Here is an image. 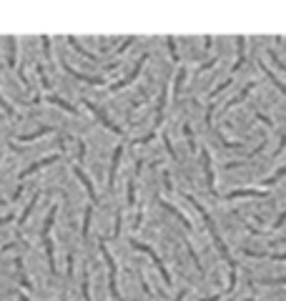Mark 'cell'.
<instances>
[{
  "label": "cell",
  "instance_id": "1",
  "mask_svg": "<svg viewBox=\"0 0 286 301\" xmlns=\"http://www.w3.org/2000/svg\"><path fill=\"white\" fill-rule=\"evenodd\" d=\"M186 199H188V201H191V203L196 206V211H198V213L203 216V221H206V226H209V231H211V239H214V244H216V249H219V253H221V256H224V261L229 263V274H236V261L231 258V253H229V249H226V244H224V239L219 236V231H216V223L211 221V216H209V211H206V208H203V203H198V201H196V199H193L191 194H186Z\"/></svg>",
  "mask_w": 286,
  "mask_h": 301
},
{
  "label": "cell",
  "instance_id": "2",
  "mask_svg": "<svg viewBox=\"0 0 286 301\" xmlns=\"http://www.w3.org/2000/svg\"><path fill=\"white\" fill-rule=\"evenodd\" d=\"M56 213H58V206H53L48 211V218L43 223V244H46V256H48V263H51V274H56V253H53V244H51V229H53Z\"/></svg>",
  "mask_w": 286,
  "mask_h": 301
},
{
  "label": "cell",
  "instance_id": "3",
  "mask_svg": "<svg viewBox=\"0 0 286 301\" xmlns=\"http://www.w3.org/2000/svg\"><path fill=\"white\" fill-rule=\"evenodd\" d=\"M101 253H103V261L108 263V284H111V296H113V301H123V296H120V289H118V284H115V274H118V269H115V261H113V256L108 253V249H106V241L101 239Z\"/></svg>",
  "mask_w": 286,
  "mask_h": 301
},
{
  "label": "cell",
  "instance_id": "4",
  "mask_svg": "<svg viewBox=\"0 0 286 301\" xmlns=\"http://www.w3.org/2000/svg\"><path fill=\"white\" fill-rule=\"evenodd\" d=\"M133 249H136V251H143V253H148V256H151V261L156 263V269L161 271V279H163V284H166V286L171 289V286H173V281H171V274L166 271V266H163V261L158 258V253H156V251H153L148 244H141V241H133Z\"/></svg>",
  "mask_w": 286,
  "mask_h": 301
},
{
  "label": "cell",
  "instance_id": "5",
  "mask_svg": "<svg viewBox=\"0 0 286 301\" xmlns=\"http://www.w3.org/2000/svg\"><path fill=\"white\" fill-rule=\"evenodd\" d=\"M83 103H86V108H88V110L93 113V116H96V118H98V121H101V123H103V126H106L108 131H113V133H118V136H123V128H120V126H115V123H113V121H111V118L106 116V113H103V110H101V108H98V105H96L93 100L83 98Z\"/></svg>",
  "mask_w": 286,
  "mask_h": 301
},
{
  "label": "cell",
  "instance_id": "6",
  "mask_svg": "<svg viewBox=\"0 0 286 301\" xmlns=\"http://www.w3.org/2000/svg\"><path fill=\"white\" fill-rule=\"evenodd\" d=\"M146 60H148V55H141V58L136 60L133 70H131L128 75H123V78H120L118 83H113V86H111V91H120V88H126V86H131V83H133V81L138 78V73L143 70V63H146Z\"/></svg>",
  "mask_w": 286,
  "mask_h": 301
},
{
  "label": "cell",
  "instance_id": "7",
  "mask_svg": "<svg viewBox=\"0 0 286 301\" xmlns=\"http://www.w3.org/2000/svg\"><path fill=\"white\" fill-rule=\"evenodd\" d=\"M63 70L68 73V75H73L75 81H80V83H88V86H103L106 81L103 78H93V75H86V73H80V70H75V68H70L65 60H63Z\"/></svg>",
  "mask_w": 286,
  "mask_h": 301
},
{
  "label": "cell",
  "instance_id": "8",
  "mask_svg": "<svg viewBox=\"0 0 286 301\" xmlns=\"http://www.w3.org/2000/svg\"><path fill=\"white\" fill-rule=\"evenodd\" d=\"M73 173H75V178H78L80 183H83V188H86V194L91 196V201H96V203H98V194H96V188H93L91 178L83 173V168H80V166H73Z\"/></svg>",
  "mask_w": 286,
  "mask_h": 301
},
{
  "label": "cell",
  "instance_id": "9",
  "mask_svg": "<svg viewBox=\"0 0 286 301\" xmlns=\"http://www.w3.org/2000/svg\"><path fill=\"white\" fill-rule=\"evenodd\" d=\"M120 156H123V146H118L113 150V156H111V171H108V188L115 186V173H118V166H120Z\"/></svg>",
  "mask_w": 286,
  "mask_h": 301
},
{
  "label": "cell",
  "instance_id": "10",
  "mask_svg": "<svg viewBox=\"0 0 286 301\" xmlns=\"http://www.w3.org/2000/svg\"><path fill=\"white\" fill-rule=\"evenodd\" d=\"M201 161H203V173H206L209 191H211V194H216V186H214V168H211V156H209V150H206V148L201 150Z\"/></svg>",
  "mask_w": 286,
  "mask_h": 301
},
{
  "label": "cell",
  "instance_id": "11",
  "mask_svg": "<svg viewBox=\"0 0 286 301\" xmlns=\"http://www.w3.org/2000/svg\"><path fill=\"white\" fill-rule=\"evenodd\" d=\"M51 163H58V156H46V158H40V161H35L33 166H28L25 171H20V181H23V178H28L30 173L40 171V168H46V166H51Z\"/></svg>",
  "mask_w": 286,
  "mask_h": 301
},
{
  "label": "cell",
  "instance_id": "12",
  "mask_svg": "<svg viewBox=\"0 0 286 301\" xmlns=\"http://www.w3.org/2000/svg\"><path fill=\"white\" fill-rule=\"evenodd\" d=\"M266 191H256V188H238V191L226 194V199H264Z\"/></svg>",
  "mask_w": 286,
  "mask_h": 301
},
{
  "label": "cell",
  "instance_id": "13",
  "mask_svg": "<svg viewBox=\"0 0 286 301\" xmlns=\"http://www.w3.org/2000/svg\"><path fill=\"white\" fill-rule=\"evenodd\" d=\"M236 48H238V58H236V63H233L231 73H236V70L243 65V60H246V38H243V35H238V38H236Z\"/></svg>",
  "mask_w": 286,
  "mask_h": 301
},
{
  "label": "cell",
  "instance_id": "14",
  "mask_svg": "<svg viewBox=\"0 0 286 301\" xmlns=\"http://www.w3.org/2000/svg\"><path fill=\"white\" fill-rule=\"evenodd\" d=\"M65 41L70 43V48H73L75 53H80V55H83V58H88V60H93V63H98V58H96V53H91V50H86L83 46H80V41H75V38H73V35H68V38H65Z\"/></svg>",
  "mask_w": 286,
  "mask_h": 301
},
{
  "label": "cell",
  "instance_id": "15",
  "mask_svg": "<svg viewBox=\"0 0 286 301\" xmlns=\"http://www.w3.org/2000/svg\"><path fill=\"white\" fill-rule=\"evenodd\" d=\"M5 43H8V65L10 68H15V58H18V41L13 35H8L5 38Z\"/></svg>",
  "mask_w": 286,
  "mask_h": 301
},
{
  "label": "cell",
  "instance_id": "16",
  "mask_svg": "<svg viewBox=\"0 0 286 301\" xmlns=\"http://www.w3.org/2000/svg\"><path fill=\"white\" fill-rule=\"evenodd\" d=\"M166 93H169V91L163 88V91H161V96H158V105H156V128L163 123V108H166Z\"/></svg>",
  "mask_w": 286,
  "mask_h": 301
},
{
  "label": "cell",
  "instance_id": "17",
  "mask_svg": "<svg viewBox=\"0 0 286 301\" xmlns=\"http://www.w3.org/2000/svg\"><path fill=\"white\" fill-rule=\"evenodd\" d=\"M158 203H161L163 208H169V211H171V213H173V216H176V218H178L181 223H183V229H191V223H188V218H186V216H183L181 211H176V206H171L169 201H163V199H158Z\"/></svg>",
  "mask_w": 286,
  "mask_h": 301
},
{
  "label": "cell",
  "instance_id": "18",
  "mask_svg": "<svg viewBox=\"0 0 286 301\" xmlns=\"http://www.w3.org/2000/svg\"><path fill=\"white\" fill-rule=\"evenodd\" d=\"M254 86H256V83H249V86H246V88H243V91H241L238 96H233V98H231V100L226 103V110H229V108H233V105H238L241 100H246V96H249V93L254 91Z\"/></svg>",
  "mask_w": 286,
  "mask_h": 301
},
{
  "label": "cell",
  "instance_id": "19",
  "mask_svg": "<svg viewBox=\"0 0 286 301\" xmlns=\"http://www.w3.org/2000/svg\"><path fill=\"white\" fill-rule=\"evenodd\" d=\"M38 199H40V194H35L33 199H30V203L23 208V213L18 216V226H25V221H28V216L33 213V208H35V203H38Z\"/></svg>",
  "mask_w": 286,
  "mask_h": 301
},
{
  "label": "cell",
  "instance_id": "20",
  "mask_svg": "<svg viewBox=\"0 0 286 301\" xmlns=\"http://www.w3.org/2000/svg\"><path fill=\"white\" fill-rule=\"evenodd\" d=\"M56 128H51V126H43V128H38L35 133H23V136H18V141H35V138H40V136H48V133H53Z\"/></svg>",
  "mask_w": 286,
  "mask_h": 301
},
{
  "label": "cell",
  "instance_id": "21",
  "mask_svg": "<svg viewBox=\"0 0 286 301\" xmlns=\"http://www.w3.org/2000/svg\"><path fill=\"white\" fill-rule=\"evenodd\" d=\"M48 100H51V103H56L58 108H63L65 113H73V116H78V108H75V105H70V103H65L63 98H58V96H48Z\"/></svg>",
  "mask_w": 286,
  "mask_h": 301
},
{
  "label": "cell",
  "instance_id": "22",
  "mask_svg": "<svg viewBox=\"0 0 286 301\" xmlns=\"http://www.w3.org/2000/svg\"><path fill=\"white\" fill-rule=\"evenodd\" d=\"M91 218H93V203L86 206V211H83V239H88V234H91Z\"/></svg>",
  "mask_w": 286,
  "mask_h": 301
},
{
  "label": "cell",
  "instance_id": "23",
  "mask_svg": "<svg viewBox=\"0 0 286 301\" xmlns=\"http://www.w3.org/2000/svg\"><path fill=\"white\" fill-rule=\"evenodd\" d=\"M15 271H18V281H20V286H23V289H30V281H28L25 269H23V258H15Z\"/></svg>",
  "mask_w": 286,
  "mask_h": 301
},
{
  "label": "cell",
  "instance_id": "24",
  "mask_svg": "<svg viewBox=\"0 0 286 301\" xmlns=\"http://www.w3.org/2000/svg\"><path fill=\"white\" fill-rule=\"evenodd\" d=\"M183 81H186V68H178V73H176V81H173V96H178V93H181Z\"/></svg>",
  "mask_w": 286,
  "mask_h": 301
},
{
  "label": "cell",
  "instance_id": "25",
  "mask_svg": "<svg viewBox=\"0 0 286 301\" xmlns=\"http://www.w3.org/2000/svg\"><path fill=\"white\" fill-rule=\"evenodd\" d=\"M261 70L266 73V78H269V81H271V83H274V86H276V88H279V91H281V93L286 96V83H281V81L276 78V75H274V73H271V70H269L266 65H261Z\"/></svg>",
  "mask_w": 286,
  "mask_h": 301
},
{
  "label": "cell",
  "instance_id": "26",
  "mask_svg": "<svg viewBox=\"0 0 286 301\" xmlns=\"http://www.w3.org/2000/svg\"><path fill=\"white\" fill-rule=\"evenodd\" d=\"M126 199H128V206H136V181H133V178L128 181V188H126Z\"/></svg>",
  "mask_w": 286,
  "mask_h": 301
},
{
  "label": "cell",
  "instance_id": "27",
  "mask_svg": "<svg viewBox=\"0 0 286 301\" xmlns=\"http://www.w3.org/2000/svg\"><path fill=\"white\" fill-rule=\"evenodd\" d=\"M166 46H169V53H171V58L178 63V50H176V38H173V35H166Z\"/></svg>",
  "mask_w": 286,
  "mask_h": 301
},
{
  "label": "cell",
  "instance_id": "28",
  "mask_svg": "<svg viewBox=\"0 0 286 301\" xmlns=\"http://www.w3.org/2000/svg\"><path fill=\"white\" fill-rule=\"evenodd\" d=\"M183 244H186V249H188V256H191V258H193V263H196V269H198V274L203 276V274H206V271H203V266H201V261H198V256H196V251H193V246H191L188 241H183Z\"/></svg>",
  "mask_w": 286,
  "mask_h": 301
},
{
  "label": "cell",
  "instance_id": "29",
  "mask_svg": "<svg viewBox=\"0 0 286 301\" xmlns=\"http://www.w3.org/2000/svg\"><path fill=\"white\" fill-rule=\"evenodd\" d=\"M91 299V276H88V269L83 271V301Z\"/></svg>",
  "mask_w": 286,
  "mask_h": 301
},
{
  "label": "cell",
  "instance_id": "30",
  "mask_svg": "<svg viewBox=\"0 0 286 301\" xmlns=\"http://www.w3.org/2000/svg\"><path fill=\"white\" fill-rule=\"evenodd\" d=\"M284 176H286V166H281V168H279V171H276L274 176H269V178L264 181V186H274V183H276L279 178H284Z\"/></svg>",
  "mask_w": 286,
  "mask_h": 301
},
{
  "label": "cell",
  "instance_id": "31",
  "mask_svg": "<svg viewBox=\"0 0 286 301\" xmlns=\"http://www.w3.org/2000/svg\"><path fill=\"white\" fill-rule=\"evenodd\" d=\"M35 70H38V75H40V86H43V88H51V83H48V75H46V68L43 65H35Z\"/></svg>",
  "mask_w": 286,
  "mask_h": 301
},
{
  "label": "cell",
  "instance_id": "32",
  "mask_svg": "<svg viewBox=\"0 0 286 301\" xmlns=\"http://www.w3.org/2000/svg\"><path fill=\"white\" fill-rule=\"evenodd\" d=\"M183 136H186V141H188L191 150H196V138H193V131H191V126H188V123L183 126Z\"/></svg>",
  "mask_w": 286,
  "mask_h": 301
},
{
  "label": "cell",
  "instance_id": "33",
  "mask_svg": "<svg viewBox=\"0 0 286 301\" xmlns=\"http://www.w3.org/2000/svg\"><path fill=\"white\" fill-rule=\"evenodd\" d=\"M0 110H3L5 113V116H15V110H13V105L3 98V96H0Z\"/></svg>",
  "mask_w": 286,
  "mask_h": 301
},
{
  "label": "cell",
  "instance_id": "34",
  "mask_svg": "<svg viewBox=\"0 0 286 301\" xmlns=\"http://www.w3.org/2000/svg\"><path fill=\"white\" fill-rule=\"evenodd\" d=\"M229 86H231V78H226V81H224V83H221V86H216V88H214V91H211V93H209V98H216V96H219V93H221V91H226V88H229Z\"/></svg>",
  "mask_w": 286,
  "mask_h": 301
},
{
  "label": "cell",
  "instance_id": "35",
  "mask_svg": "<svg viewBox=\"0 0 286 301\" xmlns=\"http://www.w3.org/2000/svg\"><path fill=\"white\" fill-rule=\"evenodd\" d=\"M40 43H43V55L51 58V38L48 35H40Z\"/></svg>",
  "mask_w": 286,
  "mask_h": 301
},
{
  "label": "cell",
  "instance_id": "36",
  "mask_svg": "<svg viewBox=\"0 0 286 301\" xmlns=\"http://www.w3.org/2000/svg\"><path fill=\"white\" fill-rule=\"evenodd\" d=\"M163 143H166V150H169V156H171V158H176V150H173V146H171V138H169L166 133H163Z\"/></svg>",
  "mask_w": 286,
  "mask_h": 301
},
{
  "label": "cell",
  "instance_id": "37",
  "mask_svg": "<svg viewBox=\"0 0 286 301\" xmlns=\"http://www.w3.org/2000/svg\"><path fill=\"white\" fill-rule=\"evenodd\" d=\"M86 161V143H78V163Z\"/></svg>",
  "mask_w": 286,
  "mask_h": 301
},
{
  "label": "cell",
  "instance_id": "38",
  "mask_svg": "<svg viewBox=\"0 0 286 301\" xmlns=\"http://www.w3.org/2000/svg\"><path fill=\"white\" fill-rule=\"evenodd\" d=\"M120 218H123V216L115 213V221H113V236H118V234H120Z\"/></svg>",
  "mask_w": 286,
  "mask_h": 301
},
{
  "label": "cell",
  "instance_id": "39",
  "mask_svg": "<svg viewBox=\"0 0 286 301\" xmlns=\"http://www.w3.org/2000/svg\"><path fill=\"white\" fill-rule=\"evenodd\" d=\"M133 41H136V38H133V35H128V38H126V41H123V43H120V46H118V53H123V50H126V48H128V46H131Z\"/></svg>",
  "mask_w": 286,
  "mask_h": 301
},
{
  "label": "cell",
  "instance_id": "40",
  "mask_svg": "<svg viewBox=\"0 0 286 301\" xmlns=\"http://www.w3.org/2000/svg\"><path fill=\"white\" fill-rule=\"evenodd\" d=\"M214 65H216V58H211V60H206V63H203V65L198 68V73H201V70H209V68H214Z\"/></svg>",
  "mask_w": 286,
  "mask_h": 301
},
{
  "label": "cell",
  "instance_id": "41",
  "mask_svg": "<svg viewBox=\"0 0 286 301\" xmlns=\"http://www.w3.org/2000/svg\"><path fill=\"white\" fill-rule=\"evenodd\" d=\"M284 221H286V211H284V213H279V218H276V223H274V229H279V226H281Z\"/></svg>",
  "mask_w": 286,
  "mask_h": 301
},
{
  "label": "cell",
  "instance_id": "42",
  "mask_svg": "<svg viewBox=\"0 0 286 301\" xmlns=\"http://www.w3.org/2000/svg\"><path fill=\"white\" fill-rule=\"evenodd\" d=\"M256 118H259V121H261V123H266V126H271V121H269V118H266V116H264V113H259V110H256Z\"/></svg>",
  "mask_w": 286,
  "mask_h": 301
},
{
  "label": "cell",
  "instance_id": "43",
  "mask_svg": "<svg viewBox=\"0 0 286 301\" xmlns=\"http://www.w3.org/2000/svg\"><path fill=\"white\" fill-rule=\"evenodd\" d=\"M211 43H214V38H211V35H203V46L211 48Z\"/></svg>",
  "mask_w": 286,
  "mask_h": 301
},
{
  "label": "cell",
  "instance_id": "44",
  "mask_svg": "<svg viewBox=\"0 0 286 301\" xmlns=\"http://www.w3.org/2000/svg\"><path fill=\"white\" fill-rule=\"evenodd\" d=\"M221 299V294H214V296H206V299H201V301H219Z\"/></svg>",
  "mask_w": 286,
  "mask_h": 301
},
{
  "label": "cell",
  "instance_id": "45",
  "mask_svg": "<svg viewBox=\"0 0 286 301\" xmlns=\"http://www.w3.org/2000/svg\"><path fill=\"white\" fill-rule=\"evenodd\" d=\"M183 299H186V289H183V291H178V294H176V299H173V301H183Z\"/></svg>",
  "mask_w": 286,
  "mask_h": 301
},
{
  "label": "cell",
  "instance_id": "46",
  "mask_svg": "<svg viewBox=\"0 0 286 301\" xmlns=\"http://www.w3.org/2000/svg\"><path fill=\"white\" fill-rule=\"evenodd\" d=\"M13 218H15L13 213H10V216H0V223H8V221H13Z\"/></svg>",
  "mask_w": 286,
  "mask_h": 301
},
{
  "label": "cell",
  "instance_id": "47",
  "mask_svg": "<svg viewBox=\"0 0 286 301\" xmlns=\"http://www.w3.org/2000/svg\"><path fill=\"white\" fill-rule=\"evenodd\" d=\"M18 299H20V301H30V299H28V296H25V294H20V296H18Z\"/></svg>",
  "mask_w": 286,
  "mask_h": 301
}]
</instances>
